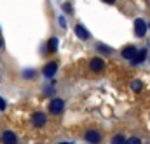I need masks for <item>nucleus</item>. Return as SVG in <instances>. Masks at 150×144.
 <instances>
[{
	"mask_svg": "<svg viewBox=\"0 0 150 144\" xmlns=\"http://www.w3.org/2000/svg\"><path fill=\"white\" fill-rule=\"evenodd\" d=\"M105 61L103 59H100V57H93L91 61H89V68H91V71H94V73H100V71H103L105 70Z\"/></svg>",
	"mask_w": 150,
	"mask_h": 144,
	"instance_id": "f257e3e1",
	"label": "nucleus"
},
{
	"mask_svg": "<svg viewBox=\"0 0 150 144\" xmlns=\"http://www.w3.org/2000/svg\"><path fill=\"white\" fill-rule=\"evenodd\" d=\"M45 122H47V115H45V113L37 111V113L32 115V123H33V127H44Z\"/></svg>",
	"mask_w": 150,
	"mask_h": 144,
	"instance_id": "f03ea898",
	"label": "nucleus"
},
{
	"mask_svg": "<svg viewBox=\"0 0 150 144\" xmlns=\"http://www.w3.org/2000/svg\"><path fill=\"white\" fill-rule=\"evenodd\" d=\"M65 108V103H63V99H52L51 103H49V111L52 113V115H59L61 111Z\"/></svg>",
	"mask_w": 150,
	"mask_h": 144,
	"instance_id": "7ed1b4c3",
	"label": "nucleus"
},
{
	"mask_svg": "<svg viewBox=\"0 0 150 144\" xmlns=\"http://www.w3.org/2000/svg\"><path fill=\"white\" fill-rule=\"evenodd\" d=\"M86 141L89 144H100L101 143V134L98 130H87L86 132Z\"/></svg>",
	"mask_w": 150,
	"mask_h": 144,
	"instance_id": "20e7f679",
	"label": "nucleus"
},
{
	"mask_svg": "<svg viewBox=\"0 0 150 144\" xmlns=\"http://www.w3.org/2000/svg\"><path fill=\"white\" fill-rule=\"evenodd\" d=\"M134 33H136V36H145V33H147V23L143 19H136L134 21Z\"/></svg>",
	"mask_w": 150,
	"mask_h": 144,
	"instance_id": "39448f33",
	"label": "nucleus"
},
{
	"mask_svg": "<svg viewBox=\"0 0 150 144\" xmlns=\"http://www.w3.org/2000/svg\"><path fill=\"white\" fill-rule=\"evenodd\" d=\"M136 52H138V50H136L134 45H127V47H124V49L120 50V56H122L124 59H131V61H133L134 56H136Z\"/></svg>",
	"mask_w": 150,
	"mask_h": 144,
	"instance_id": "423d86ee",
	"label": "nucleus"
},
{
	"mask_svg": "<svg viewBox=\"0 0 150 144\" xmlns=\"http://www.w3.org/2000/svg\"><path fill=\"white\" fill-rule=\"evenodd\" d=\"M16 141H18V136H16L14 132L5 130V132L2 134V143L4 144H16Z\"/></svg>",
	"mask_w": 150,
	"mask_h": 144,
	"instance_id": "0eeeda50",
	"label": "nucleus"
},
{
	"mask_svg": "<svg viewBox=\"0 0 150 144\" xmlns=\"http://www.w3.org/2000/svg\"><path fill=\"white\" fill-rule=\"evenodd\" d=\"M58 71V63H47L45 66H44V75L45 76H54V73Z\"/></svg>",
	"mask_w": 150,
	"mask_h": 144,
	"instance_id": "6e6552de",
	"label": "nucleus"
},
{
	"mask_svg": "<svg viewBox=\"0 0 150 144\" xmlns=\"http://www.w3.org/2000/svg\"><path fill=\"white\" fill-rule=\"evenodd\" d=\"M75 35L79 36L80 40H87V38L91 36V35H89V31H87L82 24H77V26H75Z\"/></svg>",
	"mask_w": 150,
	"mask_h": 144,
	"instance_id": "1a4fd4ad",
	"label": "nucleus"
},
{
	"mask_svg": "<svg viewBox=\"0 0 150 144\" xmlns=\"http://www.w3.org/2000/svg\"><path fill=\"white\" fill-rule=\"evenodd\" d=\"M145 59H147V49H142V50H138V52H136V56H134L133 63H134V64H142Z\"/></svg>",
	"mask_w": 150,
	"mask_h": 144,
	"instance_id": "9d476101",
	"label": "nucleus"
},
{
	"mask_svg": "<svg viewBox=\"0 0 150 144\" xmlns=\"http://www.w3.org/2000/svg\"><path fill=\"white\" fill-rule=\"evenodd\" d=\"M47 50H49L51 54L58 50V38H56V36H52V38L49 40V43H47Z\"/></svg>",
	"mask_w": 150,
	"mask_h": 144,
	"instance_id": "9b49d317",
	"label": "nucleus"
},
{
	"mask_svg": "<svg viewBox=\"0 0 150 144\" xmlns=\"http://www.w3.org/2000/svg\"><path fill=\"white\" fill-rule=\"evenodd\" d=\"M131 89H133L134 92H140V90L143 89V83H142L140 80H133V82H131Z\"/></svg>",
	"mask_w": 150,
	"mask_h": 144,
	"instance_id": "f8f14e48",
	"label": "nucleus"
},
{
	"mask_svg": "<svg viewBox=\"0 0 150 144\" xmlns=\"http://www.w3.org/2000/svg\"><path fill=\"white\" fill-rule=\"evenodd\" d=\"M112 144H126V139H124V136H113L112 137Z\"/></svg>",
	"mask_w": 150,
	"mask_h": 144,
	"instance_id": "ddd939ff",
	"label": "nucleus"
},
{
	"mask_svg": "<svg viewBox=\"0 0 150 144\" xmlns=\"http://www.w3.org/2000/svg\"><path fill=\"white\" fill-rule=\"evenodd\" d=\"M98 49H100V50H103L105 54H112V49H108V47H107V45H103V43H98Z\"/></svg>",
	"mask_w": 150,
	"mask_h": 144,
	"instance_id": "4468645a",
	"label": "nucleus"
},
{
	"mask_svg": "<svg viewBox=\"0 0 150 144\" xmlns=\"http://www.w3.org/2000/svg\"><path fill=\"white\" fill-rule=\"evenodd\" d=\"M23 76L25 78H33L35 76V70H26V71L23 73Z\"/></svg>",
	"mask_w": 150,
	"mask_h": 144,
	"instance_id": "2eb2a0df",
	"label": "nucleus"
},
{
	"mask_svg": "<svg viewBox=\"0 0 150 144\" xmlns=\"http://www.w3.org/2000/svg\"><path fill=\"white\" fill-rule=\"evenodd\" d=\"M126 144H142V141H140L138 137H129V139L126 141Z\"/></svg>",
	"mask_w": 150,
	"mask_h": 144,
	"instance_id": "dca6fc26",
	"label": "nucleus"
},
{
	"mask_svg": "<svg viewBox=\"0 0 150 144\" xmlns=\"http://www.w3.org/2000/svg\"><path fill=\"white\" fill-rule=\"evenodd\" d=\"M58 23H59V26H61V28H67V21H65V17H61V16H59Z\"/></svg>",
	"mask_w": 150,
	"mask_h": 144,
	"instance_id": "f3484780",
	"label": "nucleus"
},
{
	"mask_svg": "<svg viewBox=\"0 0 150 144\" xmlns=\"http://www.w3.org/2000/svg\"><path fill=\"white\" fill-rule=\"evenodd\" d=\"M63 9H65V12H68V14H70V12H72V3H65V5H63Z\"/></svg>",
	"mask_w": 150,
	"mask_h": 144,
	"instance_id": "a211bd4d",
	"label": "nucleus"
},
{
	"mask_svg": "<svg viewBox=\"0 0 150 144\" xmlns=\"http://www.w3.org/2000/svg\"><path fill=\"white\" fill-rule=\"evenodd\" d=\"M0 109H2V111L5 109V101H4V99H0Z\"/></svg>",
	"mask_w": 150,
	"mask_h": 144,
	"instance_id": "6ab92c4d",
	"label": "nucleus"
},
{
	"mask_svg": "<svg viewBox=\"0 0 150 144\" xmlns=\"http://www.w3.org/2000/svg\"><path fill=\"white\" fill-rule=\"evenodd\" d=\"M103 2H107V3H110V5H112V3H115V0H103Z\"/></svg>",
	"mask_w": 150,
	"mask_h": 144,
	"instance_id": "aec40b11",
	"label": "nucleus"
},
{
	"mask_svg": "<svg viewBox=\"0 0 150 144\" xmlns=\"http://www.w3.org/2000/svg\"><path fill=\"white\" fill-rule=\"evenodd\" d=\"M61 144H72V143H61Z\"/></svg>",
	"mask_w": 150,
	"mask_h": 144,
	"instance_id": "412c9836",
	"label": "nucleus"
},
{
	"mask_svg": "<svg viewBox=\"0 0 150 144\" xmlns=\"http://www.w3.org/2000/svg\"><path fill=\"white\" fill-rule=\"evenodd\" d=\"M0 47H2V40H0Z\"/></svg>",
	"mask_w": 150,
	"mask_h": 144,
	"instance_id": "4be33fe9",
	"label": "nucleus"
}]
</instances>
